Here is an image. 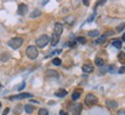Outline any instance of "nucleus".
I'll return each mask as SVG.
<instances>
[{
    "mask_svg": "<svg viewBox=\"0 0 125 115\" xmlns=\"http://www.w3.org/2000/svg\"><path fill=\"white\" fill-rule=\"evenodd\" d=\"M88 35H90V37H92V38H94V37H98V35H99V31H96V30L90 31V32H88Z\"/></svg>",
    "mask_w": 125,
    "mask_h": 115,
    "instance_id": "obj_19",
    "label": "nucleus"
},
{
    "mask_svg": "<svg viewBox=\"0 0 125 115\" xmlns=\"http://www.w3.org/2000/svg\"><path fill=\"white\" fill-rule=\"evenodd\" d=\"M118 60L121 62L122 64H125V54L124 52H119V55H118Z\"/></svg>",
    "mask_w": 125,
    "mask_h": 115,
    "instance_id": "obj_18",
    "label": "nucleus"
},
{
    "mask_svg": "<svg viewBox=\"0 0 125 115\" xmlns=\"http://www.w3.org/2000/svg\"><path fill=\"white\" fill-rule=\"evenodd\" d=\"M83 4L85 5V6H88V4H90V2H88L87 0H84V1H83Z\"/></svg>",
    "mask_w": 125,
    "mask_h": 115,
    "instance_id": "obj_33",
    "label": "nucleus"
},
{
    "mask_svg": "<svg viewBox=\"0 0 125 115\" xmlns=\"http://www.w3.org/2000/svg\"><path fill=\"white\" fill-rule=\"evenodd\" d=\"M59 41H60V37L54 33L52 35V39H51V45H52V46H56V45L59 43Z\"/></svg>",
    "mask_w": 125,
    "mask_h": 115,
    "instance_id": "obj_10",
    "label": "nucleus"
},
{
    "mask_svg": "<svg viewBox=\"0 0 125 115\" xmlns=\"http://www.w3.org/2000/svg\"><path fill=\"white\" fill-rule=\"evenodd\" d=\"M24 87H25V82H22L21 84H20V85L17 87V89H18V90H22L23 88H24Z\"/></svg>",
    "mask_w": 125,
    "mask_h": 115,
    "instance_id": "obj_27",
    "label": "nucleus"
},
{
    "mask_svg": "<svg viewBox=\"0 0 125 115\" xmlns=\"http://www.w3.org/2000/svg\"><path fill=\"white\" fill-rule=\"evenodd\" d=\"M46 77H59V73L56 72V71H53V70H48V71H46Z\"/></svg>",
    "mask_w": 125,
    "mask_h": 115,
    "instance_id": "obj_11",
    "label": "nucleus"
},
{
    "mask_svg": "<svg viewBox=\"0 0 125 115\" xmlns=\"http://www.w3.org/2000/svg\"><path fill=\"white\" fill-rule=\"evenodd\" d=\"M94 16H95V14H92V15H91V16L88 17V19H87V23H88V22H92V21H93Z\"/></svg>",
    "mask_w": 125,
    "mask_h": 115,
    "instance_id": "obj_29",
    "label": "nucleus"
},
{
    "mask_svg": "<svg viewBox=\"0 0 125 115\" xmlns=\"http://www.w3.org/2000/svg\"><path fill=\"white\" fill-rule=\"evenodd\" d=\"M23 45V39L22 38H14L8 41V46L13 49H17Z\"/></svg>",
    "mask_w": 125,
    "mask_h": 115,
    "instance_id": "obj_2",
    "label": "nucleus"
},
{
    "mask_svg": "<svg viewBox=\"0 0 125 115\" xmlns=\"http://www.w3.org/2000/svg\"><path fill=\"white\" fill-rule=\"evenodd\" d=\"M82 104H75L72 107H71V112H72V115H80L82 113Z\"/></svg>",
    "mask_w": 125,
    "mask_h": 115,
    "instance_id": "obj_5",
    "label": "nucleus"
},
{
    "mask_svg": "<svg viewBox=\"0 0 125 115\" xmlns=\"http://www.w3.org/2000/svg\"><path fill=\"white\" fill-rule=\"evenodd\" d=\"M118 73H121V74H123V73H125V66H122L119 70H118Z\"/></svg>",
    "mask_w": 125,
    "mask_h": 115,
    "instance_id": "obj_28",
    "label": "nucleus"
},
{
    "mask_svg": "<svg viewBox=\"0 0 125 115\" xmlns=\"http://www.w3.org/2000/svg\"><path fill=\"white\" fill-rule=\"evenodd\" d=\"M103 59H102V58H96V59H95V64L98 65V66H102V65H103Z\"/></svg>",
    "mask_w": 125,
    "mask_h": 115,
    "instance_id": "obj_22",
    "label": "nucleus"
},
{
    "mask_svg": "<svg viewBox=\"0 0 125 115\" xmlns=\"http://www.w3.org/2000/svg\"><path fill=\"white\" fill-rule=\"evenodd\" d=\"M38 114L39 115H48V112H47V109H45V108H40Z\"/></svg>",
    "mask_w": 125,
    "mask_h": 115,
    "instance_id": "obj_23",
    "label": "nucleus"
},
{
    "mask_svg": "<svg viewBox=\"0 0 125 115\" xmlns=\"http://www.w3.org/2000/svg\"><path fill=\"white\" fill-rule=\"evenodd\" d=\"M25 54L30 59H36L37 56H38V49H37L36 46H29V47L26 48Z\"/></svg>",
    "mask_w": 125,
    "mask_h": 115,
    "instance_id": "obj_1",
    "label": "nucleus"
},
{
    "mask_svg": "<svg viewBox=\"0 0 125 115\" xmlns=\"http://www.w3.org/2000/svg\"><path fill=\"white\" fill-rule=\"evenodd\" d=\"M104 41H106V35H102V37H100L99 39H96L95 43H103Z\"/></svg>",
    "mask_w": 125,
    "mask_h": 115,
    "instance_id": "obj_21",
    "label": "nucleus"
},
{
    "mask_svg": "<svg viewBox=\"0 0 125 115\" xmlns=\"http://www.w3.org/2000/svg\"><path fill=\"white\" fill-rule=\"evenodd\" d=\"M124 29H125V23H121V24L116 27V31H117V32H122Z\"/></svg>",
    "mask_w": 125,
    "mask_h": 115,
    "instance_id": "obj_20",
    "label": "nucleus"
},
{
    "mask_svg": "<svg viewBox=\"0 0 125 115\" xmlns=\"http://www.w3.org/2000/svg\"><path fill=\"white\" fill-rule=\"evenodd\" d=\"M40 15H41V12L38 10V9H36V10H33V12L30 14V17L31 18H35V17H38V16H40Z\"/></svg>",
    "mask_w": 125,
    "mask_h": 115,
    "instance_id": "obj_16",
    "label": "nucleus"
},
{
    "mask_svg": "<svg viewBox=\"0 0 125 115\" xmlns=\"http://www.w3.org/2000/svg\"><path fill=\"white\" fill-rule=\"evenodd\" d=\"M96 102H98V98H96V96H94V95L88 94L85 97V104H86L87 106H93Z\"/></svg>",
    "mask_w": 125,
    "mask_h": 115,
    "instance_id": "obj_4",
    "label": "nucleus"
},
{
    "mask_svg": "<svg viewBox=\"0 0 125 115\" xmlns=\"http://www.w3.org/2000/svg\"><path fill=\"white\" fill-rule=\"evenodd\" d=\"M24 109H25V112L28 113V114H31L32 112H33V106L32 105H25V107H24Z\"/></svg>",
    "mask_w": 125,
    "mask_h": 115,
    "instance_id": "obj_17",
    "label": "nucleus"
},
{
    "mask_svg": "<svg viewBox=\"0 0 125 115\" xmlns=\"http://www.w3.org/2000/svg\"><path fill=\"white\" fill-rule=\"evenodd\" d=\"M93 65H91V64H84L83 65V72H85V73H92L93 72Z\"/></svg>",
    "mask_w": 125,
    "mask_h": 115,
    "instance_id": "obj_9",
    "label": "nucleus"
},
{
    "mask_svg": "<svg viewBox=\"0 0 125 115\" xmlns=\"http://www.w3.org/2000/svg\"><path fill=\"white\" fill-rule=\"evenodd\" d=\"M0 87H1V83H0Z\"/></svg>",
    "mask_w": 125,
    "mask_h": 115,
    "instance_id": "obj_37",
    "label": "nucleus"
},
{
    "mask_svg": "<svg viewBox=\"0 0 125 115\" xmlns=\"http://www.w3.org/2000/svg\"><path fill=\"white\" fill-rule=\"evenodd\" d=\"M77 42H79V43H85V42H86V39L84 38V37H78V38H77Z\"/></svg>",
    "mask_w": 125,
    "mask_h": 115,
    "instance_id": "obj_25",
    "label": "nucleus"
},
{
    "mask_svg": "<svg viewBox=\"0 0 125 115\" xmlns=\"http://www.w3.org/2000/svg\"><path fill=\"white\" fill-rule=\"evenodd\" d=\"M106 104H107L110 108H116L117 107V102H115V100H110V99H108L107 102H106Z\"/></svg>",
    "mask_w": 125,
    "mask_h": 115,
    "instance_id": "obj_14",
    "label": "nucleus"
},
{
    "mask_svg": "<svg viewBox=\"0 0 125 115\" xmlns=\"http://www.w3.org/2000/svg\"><path fill=\"white\" fill-rule=\"evenodd\" d=\"M17 13H18V15H21V16L25 15V14L28 13V6H26L25 4H20L18 5V8H17Z\"/></svg>",
    "mask_w": 125,
    "mask_h": 115,
    "instance_id": "obj_7",
    "label": "nucleus"
},
{
    "mask_svg": "<svg viewBox=\"0 0 125 115\" xmlns=\"http://www.w3.org/2000/svg\"><path fill=\"white\" fill-rule=\"evenodd\" d=\"M0 107H1V102H0Z\"/></svg>",
    "mask_w": 125,
    "mask_h": 115,
    "instance_id": "obj_36",
    "label": "nucleus"
},
{
    "mask_svg": "<svg viewBox=\"0 0 125 115\" xmlns=\"http://www.w3.org/2000/svg\"><path fill=\"white\" fill-rule=\"evenodd\" d=\"M8 113H9V108H6V109L4 111V113H2V115H7Z\"/></svg>",
    "mask_w": 125,
    "mask_h": 115,
    "instance_id": "obj_32",
    "label": "nucleus"
},
{
    "mask_svg": "<svg viewBox=\"0 0 125 115\" xmlns=\"http://www.w3.org/2000/svg\"><path fill=\"white\" fill-rule=\"evenodd\" d=\"M80 94H82L80 90H75L72 92V100H77V99L80 97Z\"/></svg>",
    "mask_w": 125,
    "mask_h": 115,
    "instance_id": "obj_15",
    "label": "nucleus"
},
{
    "mask_svg": "<svg viewBox=\"0 0 125 115\" xmlns=\"http://www.w3.org/2000/svg\"><path fill=\"white\" fill-rule=\"evenodd\" d=\"M118 115H125V109H124V108L118 111Z\"/></svg>",
    "mask_w": 125,
    "mask_h": 115,
    "instance_id": "obj_30",
    "label": "nucleus"
},
{
    "mask_svg": "<svg viewBox=\"0 0 125 115\" xmlns=\"http://www.w3.org/2000/svg\"><path fill=\"white\" fill-rule=\"evenodd\" d=\"M60 115H68V114H67L64 111H60Z\"/></svg>",
    "mask_w": 125,
    "mask_h": 115,
    "instance_id": "obj_34",
    "label": "nucleus"
},
{
    "mask_svg": "<svg viewBox=\"0 0 125 115\" xmlns=\"http://www.w3.org/2000/svg\"><path fill=\"white\" fill-rule=\"evenodd\" d=\"M53 64L56 65V66L61 65V59H60V58H57V57H56V58H54V59H53Z\"/></svg>",
    "mask_w": 125,
    "mask_h": 115,
    "instance_id": "obj_24",
    "label": "nucleus"
},
{
    "mask_svg": "<svg viewBox=\"0 0 125 115\" xmlns=\"http://www.w3.org/2000/svg\"><path fill=\"white\" fill-rule=\"evenodd\" d=\"M21 111H22V106L20 105V106H17L16 108H15V109H14V113H15L16 115H18L20 113H21Z\"/></svg>",
    "mask_w": 125,
    "mask_h": 115,
    "instance_id": "obj_26",
    "label": "nucleus"
},
{
    "mask_svg": "<svg viewBox=\"0 0 125 115\" xmlns=\"http://www.w3.org/2000/svg\"><path fill=\"white\" fill-rule=\"evenodd\" d=\"M48 42H49V37L46 35V34L40 35V37L37 39V41H36V43H37V46H38L39 48H44Z\"/></svg>",
    "mask_w": 125,
    "mask_h": 115,
    "instance_id": "obj_3",
    "label": "nucleus"
},
{
    "mask_svg": "<svg viewBox=\"0 0 125 115\" xmlns=\"http://www.w3.org/2000/svg\"><path fill=\"white\" fill-rule=\"evenodd\" d=\"M32 95L31 94H20L16 95V96H13V97H9V100H17V99H24V98H31Z\"/></svg>",
    "mask_w": 125,
    "mask_h": 115,
    "instance_id": "obj_6",
    "label": "nucleus"
},
{
    "mask_svg": "<svg viewBox=\"0 0 125 115\" xmlns=\"http://www.w3.org/2000/svg\"><path fill=\"white\" fill-rule=\"evenodd\" d=\"M122 40L125 42V32H124V34H123V37H122Z\"/></svg>",
    "mask_w": 125,
    "mask_h": 115,
    "instance_id": "obj_35",
    "label": "nucleus"
},
{
    "mask_svg": "<svg viewBox=\"0 0 125 115\" xmlns=\"http://www.w3.org/2000/svg\"><path fill=\"white\" fill-rule=\"evenodd\" d=\"M62 32H63V26H62V24H61V23H55V25H54V33L60 37L61 34H62Z\"/></svg>",
    "mask_w": 125,
    "mask_h": 115,
    "instance_id": "obj_8",
    "label": "nucleus"
},
{
    "mask_svg": "<svg viewBox=\"0 0 125 115\" xmlns=\"http://www.w3.org/2000/svg\"><path fill=\"white\" fill-rule=\"evenodd\" d=\"M71 21H73V17H68V18H65V22H69L68 24H70V22ZM70 25H71V24H70Z\"/></svg>",
    "mask_w": 125,
    "mask_h": 115,
    "instance_id": "obj_31",
    "label": "nucleus"
},
{
    "mask_svg": "<svg viewBox=\"0 0 125 115\" xmlns=\"http://www.w3.org/2000/svg\"><path fill=\"white\" fill-rule=\"evenodd\" d=\"M112 45H114V47H116L117 49H121L122 48V40L115 39V40H112Z\"/></svg>",
    "mask_w": 125,
    "mask_h": 115,
    "instance_id": "obj_13",
    "label": "nucleus"
},
{
    "mask_svg": "<svg viewBox=\"0 0 125 115\" xmlns=\"http://www.w3.org/2000/svg\"><path fill=\"white\" fill-rule=\"evenodd\" d=\"M67 95H68V92H67L65 90H63V89H60L59 91H56V92H55V96H56V97H60V98L65 97Z\"/></svg>",
    "mask_w": 125,
    "mask_h": 115,
    "instance_id": "obj_12",
    "label": "nucleus"
}]
</instances>
